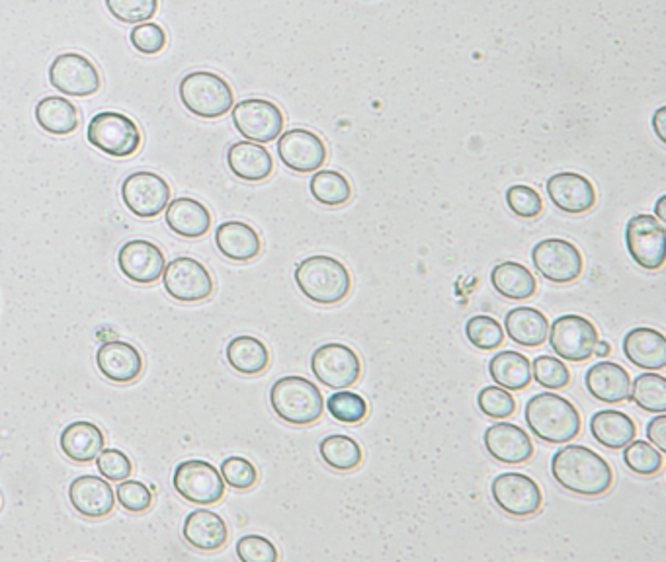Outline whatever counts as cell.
<instances>
[{
    "instance_id": "obj_5",
    "label": "cell",
    "mask_w": 666,
    "mask_h": 562,
    "mask_svg": "<svg viewBox=\"0 0 666 562\" xmlns=\"http://www.w3.org/2000/svg\"><path fill=\"white\" fill-rule=\"evenodd\" d=\"M181 102L190 114L203 120H218L231 112L235 95L227 80L210 71H194L178 86Z\"/></svg>"
},
{
    "instance_id": "obj_43",
    "label": "cell",
    "mask_w": 666,
    "mask_h": 562,
    "mask_svg": "<svg viewBox=\"0 0 666 562\" xmlns=\"http://www.w3.org/2000/svg\"><path fill=\"white\" fill-rule=\"evenodd\" d=\"M106 9L118 22L144 24L157 14L159 0H104Z\"/></svg>"
},
{
    "instance_id": "obj_18",
    "label": "cell",
    "mask_w": 666,
    "mask_h": 562,
    "mask_svg": "<svg viewBox=\"0 0 666 562\" xmlns=\"http://www.w3.org/2000/svg\"><path fill=\"white\" fill-rule=\"evenodd\" d=\"M278 157L294 172H317L326 161V147L309 129H289L278 139Z\"/></svg>"
},
{
    "instance_id": "obj_9",
    "label": "cell",
    "mask_w": 666,
    "mask_h": 562,
    "mask_svg": "<svg viewBox=\"0 0 666 562\" xmlns=\"http://www.w3.org/2000/svg\"><path fill=\"white\" fill-rule=\"evenodd\" d=\"M666 229L653 215H633L626 225V247L629 257L643 270L655 272L665 266Z\"/></svg>"
},
{
    "instance_id": "obj_29",
    "label": "cell",
    "mask_w": 666,
    "mask_h": 562,
    "mask_svg": "<svg viewBox=\"0 0 666 562\" xmlns=\"http://www.w3.org/2000/svg\"><path fill=\"white\" fill-rule=\"evenodd\" d=\"M229 171L245 182H262L274 172V159L260 143L238 141L227 151Z\"/></svg>"
},
{
    "instance_id": "obj_51",
    "label": "cell",
    "mask_w": 666,
    "mask_h": 562,
    "mask_svg": "<svg viewBox=\"0 0 666 562\" xmlns=\"http://www.w3.org/2000/svg\"><path fill=\"white\" fill-rule=\"evenodd\" d=\"M648 438L655 448L665 453L666 451V416L658 414L657 419L651 420L648 426Z\"/></svg>"
},
{
    "instance_id": "obj_54",
    "label": "cell",
    "mask_w": 666,
    "mask_h": 562,
    "mask_svg": "<svg viewBox=\"0 0 666 562\" xmlns=\"http://www.w3.org/2000/svg\"><path fill=\"white\" fill-rule=\"evenodd\" d=\"M666 196H661L657 201V208H655V213H657V220L661 223H665L666 221V211H665Z\"/></svg>"
},
{
    "instance_id": "obj_22",
    "label": "cell",
    "mask_w": 666,
    "mask_h": 562,
    "mask_svg": "<svg viewBox=\"0 0 666 562\" xmlns=\"http://www.w3.org/2000/svg\"><path fill=\"white\" fill-rule=\"evenodd\" d=\"M485 448L505 465H522L533 455L532 438L520 426L498 422L485 432Z\"/></svg>"
},
{
    "instance_id": "obj_19",
    "label": "cell",
    "mask_w": 666,
    "mask_h": 562,
    "mask_svg": "<svg viewBox=\"0 0 666 562\" xmlns=\"http://www.w3.org/2000/svg\"><path fill=\"white\" fill-rule=\"evenodd\" d=\"M547 196L557 210L581 215L594 208L596 190L592 182L577 172H557L547 180Z\"/></svg>"
},
{
    "instance_id": "obj_41",
    "label": "cell",
    "mask_w": 666,
    "mask_h": 562,
    "mask_svg": "<svg viewBox=\"0 0 666 562\" xmlns=\"http://www.w3.org/2000/svg\"><path fill=\"white\" fill-rule=\"evenodd\" d=\"M466 336L469 342L479 350H495L505 340V328L496 323L493 316H471L466 324Z\"/></svg>"
},
{
    "instance_id": "obj_48",
    "label": "cell",
    "mask_w": 666,
    "mask_h": 562,
    "mask_svg": "<svg viewBox=\"0 0 666 562\" xmlns=\"http://www.w3.org/2000/svg\"><path fill=\"white\" fill-rule=\"evenodd\" d=\"M96 467L98 473L106 478V480H112V483H120L130 478V475L134 473V465L130 458L125 455L124 451L120 449H102L98 455H96Z\"/></svg>"
},
{
    "instance_id": "obj_40",
    "label": "cell",
    "mask_w": 666,
    "mask_h": 562,
    "mask_svg": "<svg viewBox=\"0 0 666 562\" xmlns=\"http://www.w3.org/2000/svg\"><path fill=\"white\" fill-rule=\"evenodd\" d=\"M326 410L343 424H358L368 416V402L358 392L338 389L329 397Z\"/></svg>"
},
{
    "instance_id": "obj_36",
    "label": "cell",
    "mask_w": 666,
    "mask_h": 562,
    "mask_svg": "<svg viewBox=\"0 0 666 562\" xmlns=\"http://www.w3.org/2000/svg\"><path fill=\"white\" fill-rule=\"evenodd\" d=\"M319 453L323 458L324 463L334 471H354L362 463V448L356 439L344 434H334L326 436L319 444Z\"/></svg>"
},
{
    "instance_id": "obj_44",
    "label": "cell",
    "mask_w": 666,
    "mask_h": 562,
    "mask_svg": "<svg viewBox=\"0 0 666 562\" xmlns=\"http://www.w3.org/2000/svg\"><path fill=\"white\" fill-rule=\"evenodd\" d=\"M477 404L485 416L493 420L510 419L516 412L515 397L498 385L481 389L477 395Z\"/></svg>"
},
{
    "instance_id": "obj_21",
    "label": "cell",
    "mask_w": 666,
    "mask_h": 562,
    "mask_svg": "<svg viewBox=\"0 0 666 562\" xmlns=\"http://www.w3.org/2000/svg\"><path fill=\"white\" fill-rule=\"evenodd\" d=\"M96 365L108 382L132 383L144 373V358L134 344L112 340L98 348Z\"/></svg>"
},
{
    "instance_id": "obj_30",
    "label": "cell",
    "mask_w": 666,
    "mask_h": 562,
    "mask_svg": "<svg viewBox=\"0 0 666 562\" xmlns=\"http://www.w3.org/2000/svg\"><path fill=\"white\" fill-rule=\"evenodd\" d=\"M508 338L523 348H538L547 340L550 323L542 311L533 307H516L505 316Z\"/></svg>"
},
{
    "instance_id": "obj_13",
    "label": "cell",
    "mask_w": 666,
    "mask_h": 562,
    "mask_svg": "<svg viewBox=\"0 0 666 562\" xmlns=\"http://www.w3.org/2000/svg\"><path fill=\"white\" fill-rule=\"evenodd\" d=\"M125 208L141 220L161 215L171 201V186L155 172H134L122 184Z\"/></svg>"
},
{
    "instance_id": "obj_15",
    "label": "cell",
    "mask_w": 666,
    "mask_h": 562,
    "mask_svg": "<svg viewBox=\"0 0 666 562\" xmlns=\"http://www.w3.org/2000/svg\"><path fill=\"white\" fill-rule=\"evenodd\" d=\"M535 270L552 284H571L582 274V254L569 240L545 239L532 250Z\"/></svg>"
},
{
    "instance_id": "obj_12",
    "label": "cell",
    "mask_w": 666,
    "mask_h": 562,
    "mask_svg": "<svg viewBox=\"0 0 666 562\" xmlns=\"http://www.w3.org/2000/svg\"><path fill=\"white\" fill-rule=\"evenodd\" d=\"M49 85L61 95L86 98L100 90L102 78L90 59L81 53H61L49 65Z\"/></svg>"
},
{
    "instance_id": "obj_45",
    "label": "cell",
    "mask_w": 666,
    "mask_h": 562,
    "mask_svg": "<svg viewBox=\"0 0 666 562\" xmlns=\"http://www.w3.org/2000/svg\"><path fill=\"white\" fill-rule=\"evenodd\" d=\"M506 205L522 220H535L538 215H542L543 210L542 196L530 186H522V184L508 188Z\"/></svg>"
},
{
    "instance_id": "obj_6",
    "label": "cell",
    "mask_w": 666,
    "mask_h": 562,
    "mask_svg": "<svg viewBox=\"0 0 666 562\" xmlns=\"http://www.w3.org/2000/svg\"><path fill=\"white\" fill-rule=\"evenodd\" d=\"M88 143L96 147L98 151L114 157V159H125L139 151L141 147V129L135 124L132 117H127L120 112H100L96 114L88 129H86Z\"/></svg>"
},
{
    "instance_id": "obj_17",
    "label": "cell",
    "mask_w": 666,
    "mask_h": 562,
    "mask_svg": "<svg viewBox=\"0 0 666 562\" xmlns=\"http://www.w3.org/2000/svg\"><path fill=\"white\" fill-rule=\"evenodd\" d=\"M164 266H166L164 254L151 240H130L118 252L120 272L134 284L149 286L159 282Z\"/></svg>"
},
{
    "instance_id": "obj_31",
    "label": "cell",
    "mask_w": 666,
    "mask_h": 562,
    "mask_svg": "<svg viewBox=\"0 0 666 562\" xmlns=\"http://www.w3.org/2000/svg\"><path fill=\"white\" fill-rule=\"evenodd\" d=\"M591 436L602 448L624 449L638 436V426L626 412L600 410L591 419Z\"/></svg>"
},
{
    "instance_id": "obj_1",
    "label": "cell",
    "mask_w": 666,
    "mask_h": 562,
    "mask_svg": "<svg viewBox=\"0 0 666 562\" xmlns=\"http://www.w3.org/2000/svg\"><path fill=\"white\" fill-rule=\"evenodd\" d=\"M555 483L579 496H602L614 483L608 461L584 446H565L552 458Z\"/></svg>"
},
{
    "instance_id": "obj_47",
    "label": "cell",
    "mask_w": 666,
    "mask_h": 562,
    "mask_svg": "<svg viewBox=\"0 0 666 562\" xmlns=\"http://www.w3.org/2000/svg\"><path fill=\"white\" fill-rule=\"evenodd\" d=\"M221 477L235 490H248L257 485V467L245 458H227L221 463Z\"/></svg>"
},
{
    "instance_id": "obj_4",
    "label": "cell",
    "mask_w": 666,
    "mask_h": 562,
    "mask_svg": "<svg viewBox=\"0 0 666 562\" xmlns=\"http://www.w3.org/2000/svg\"><path fill=\"white\" fill-rule=\"evenodd\" d=\"M270 407L287 424L309 426L323 416V392L305 377L287 375L272 385Z\"/></svg>"
},
{
    "instance_id": "obj_52",
    "label": "cell",
    "mask_w": 666,
    "mask_h": 562,
    "mask_svg": "<svg viewBox=\"0 0 666 562\" xmlns=\"http://www.w3.org/2000/svg\"><path fill=\"white\" fill-rule=\"evenodd\" d=\"M665 115V105H663V108H658L657 114L653 115V129H655V134H657L658 141H661V143H666Z\"/></svg>"
},
{
    "instance_id": "obj_26",
    "label": "cell",
    "mask_w": 666,
    "mask_h": 562,
    "mask_svg": "<svg viewBox=\"0 0 666 562\" xmlns=\"http://www.w3.org/2000/svg\"><path fill=\"white\" fill-rule=\"evenodd\" d=\"M584 385L596 401L618 404L628 401L631 379L619 363L599 362L589 367V372L584 375Z\"/></svg>"
},
{
    "instance_id": "obj_27",
    "label": "cell",
    "mask_w": 666,
    "mask_h": 562,
    "mask_svg": "<svg viewBox=\"0 0 666 562\" xmlns=\"http://www.w3.org/2000/svg\"><path fill=\"white\" fill-rule=\"evenodd\" d=\"M215 247L233 262H250L260 254L262 240L257 230L243 221H227L215 229Z\"/></svg>"
},
{
    "instance_id": "obj_33",
    "label": "cell",
    "mask_w": 666,
    "mask_h": 562,
    "mask_svg": "<svg viewBox=\"0 0 666 562\" xmlns=\"http://www.w3.org/2000/svg\"><path fill=\"white\" fill-rule=\"evenodd\" d=\"M489 375L506 391H522L532 382V363L520 352H498L489 360Z\"/></svg>"
},
{
    "instance_id": "obj_32",
    "label": "cell",
    "mask_w": 666,
    "mask_h": 562,
    "mask_svg": "<svg viewBox=\"0 0 666 562\" xmlns=\"http://www.w3.org/2000/svg\"><path fill=\"white\" fill-rule=\"evenodd\" d=\"M36 122L49 135H71L78 129L81 115L73 102L63 96H48L36 105Z\"/></svg>"
},
{
    "instance_id": "obj_49",
    "label": "cell",
    "mask_w": 666,
    "mask_h": 562,
    "mask_svg": "<svg viewBox=\"0 0 666 562\" xmlns=\"http://www.w3.org/2000/svg\"><path fill=\"white\" fill-rule=\"evenodd\" d=\"M130 41H132V46L139 53L157 55L166 46V32L159 24H155V22H144V24H137L132 29Z\"/></svg>"
},
{
    "instance_id": "obj_10",
    "label": "cell",
    "mask_w": 666,
    "mask_h": 562,
    "mask_svg": "<svg viewBox=\"0 0 666 562\" xmlns=\"http://www.w3.org/2000/svg\"><path fill=\"white\" fill-rule=\"evenodd\" d=\"M311 372L329 389H348L360 379L362 363L346 344H323L311 355Z\"/></svg>"
},
{
    "instance_id": "obj_11",
    "label": "cell",
    "mask_w": 666,
    "mask_h": 562,
    "mask_svg": "<svg viewBox=\"0 0 666 562\" xmlns=\"http://www.w3.org/2000/svg\"><path fill=\"white\" fill-rule=\"evenodd\" d=\"M233 124L238 134L252 143L276 141L284 129V114L274 102L262 98H248L231 108Z\"/></svg>"
},
{
    "instance_id": "obj_37",
    "label": "cell",
    "mask_w": 666,
    "mask_h": 562,
    "mask_svg": "<svg viewBox=\"0 0 666 562\" xmlns=\"http://www.w3.org/2000/svg\"><path fill=\"white\" fill-rule=\"evenodd\" d=\"M311 196L329 208H338L353 198V186L348 178L336 171H317L309 184Z\"/></svg>"
},
{
    "instance_id": "obj_42",
    "label": "cell",
    "mask_w": 666,
    "mask_h": 562,
    "mask_svg": "<svg viewBox=\"0 0 666 562\" xmlns=\"http://www.w3.org/2000/svg\"><path fill=\"white\" fill-rule=\"evenodd\" d=\"M532 377L542 385L543 389L550 391H559L565 389L571 383V373L567 370V365L563 363L562 358H553V355H540L533 360Z\"/></svg>"
},
{
    "instance_id": "obj_16",
    "label": "cell",
    "mask_w": 666,
    "mask_h": 562,
    "mask_svg": "<svg viewBox=\"0 0 666 562\" xmlns=\"http://www.w3.org/2000/svg\"><path fill=\"white\" fill-rule=\"evenodd\" d=\"M491 495L501 510L516 517H528L542 510V488L522 473H503L495 477Z\"/></svg>"
},
{
    "instance_id": "obj_28",
    "label": "cell",
    "mask_w": 666,
    "mask_h": 562,
    "mask_svg": "<svg viewBox=\"0 0 666 562\" xmlns=\"http://www.w3.org/2000/svg\"><path fill=\"white\" fill-rule=\"evenodd\" d=\"M106 438L102 429L92 422H71L61 432L59 448L65 453V458L75 463H90L96 455L104 449Z\"/></svg>"
},
{
    "instance_id": "obj_25",
    "label": "cell",
    "mask_w": 666,
    "mask_h": 562,
    "mask_svg": "<svg viewBox=\"0 0 666 562\" xmlns=\"http://www.w3.org/2000/svg\"><path fill=\"white\" fill-rule=\"evenodd\" d=\"M166 227L182 239H200L211 229V213L201 201L176 198L164 208Z\"/></svg>"
},
{
    "instance_id": "obj_34",
    "label": "cell",
    "mask_w": 666,
    "mask_h": 562,
    "mask_svg": "<svg viewBox=\"0 0 666 562\" xmlns=\"http://www.w3.org/2000/svg\"><path fill=\"white\" fill-rule=\"evenodd\" d=\"M491 284L498 296L513 299V301L530 299L538 291V282L532 272L518 262H503L493 267Z\"/></svg>"
},
{
    "instance_id": "obj_2",
    "label": "cell",
    "mask_w": 666,
    "mask_h": 562,
    "mask_svg": "<svg viewBox=\"0 0 666 562\" xmlns=\"http://www.w3.org/2000/svg\"><path fill=\"white\" fill-rule=\"evenodd\" d=\"M523 419L535 438L545 444H567L581 432V414L571 401L555 392H540L526 402Z\"/></svg>"
},
{
    "instance_id": "obj_39",
    "label": "cell",
    "mask_w": 666,
    "mask_h": 562,
    "mask_svg": "<svg viewBox=\"0 0 666 562\" xmlns=\"http://www.w3.org/2000/svg\"><path fill=\"white\" fill-rule=\"evenodd\" d=\"M624 463L641 477H653L663 469V453L649 441L633 439L624 448Z\"/></svg>"
},
{
    "instance_id": "obj_3",
    "label": "cell",
    "mask_w": 666,
    "mask_h": 562,
    "mask_svg": "<svg viewBox=\"0 0 666 562\" xmlns=\"http://www.w3.org/2000/svg\"><path fill=\"white\" fill-rule=\"evenodd\" d=\"M296 284L317 305H336L350 294L353 277L341 260L317 254L297 264Z\"/></svg>"
},
{
    "instance_id": "obj_53",
    "label": "cell",
    "mask_w": 666,
    "mask_h": 562,
    "mask_svg": "<svg viewBox=\"0 0 666 562\" xmlns=\"http://www.w3.org/2000/svg\"><path fill=\"white\" fill-rule=\"evenodd\" d=\"M609 350H612V348H609L608 342H600L599 340V342L594 344L592 355H596V358H604V360H606V358L609 355Z\"/></svg>"
},
{
    "instance_id": "obj_50",
    "label": "cell",
    "mask_w": 666,
    "mask_h": 562,
    "mask_svg": "<svg viewBox=\"0 0 666 562\" xmlns=\"http://www.w3.org/2000/svg\"><path fill=\"white\" fill-rule=\"evenodd\" d=\"M237 557L243 562H276L274 544L262 535H245L237 541Z\"/></svg>"
},
{
    "instance_id": "obj_8",
    "label": "cell",
    "mask_w": 666,
    "mask_h": 562,
    "mask_svg": "<svg viewBox=\"0 0 666 562\" xmlns=\"http://www.w3.org/2000/svg\"><path fill=\"white\" fill-rule=\"evenodd\" d=\"M172 485L184 500L198 505L220 502L227 486L221 477L220 469L201 459H188L174 469Z\"/></svg>"
},
{
    "instance_id": "obj_20",
    "label": "cell",
    "mask_w": 666,
    "mask_h": 562,
    "mask_svg": "<svg viewBox=\"0 0 666 562\" xmlns=\"http://www.w3.org/2000/svg\"><path fill=\"white\" fill-rule=\"evenodd\" d=\"M69 502L75 508V512L88 520H100L112 514L115 492L106 478L83 475L69 486Z\"/></svg>"
},
{
    "instance_id": "obj_46",
    "label": "cell",
    "mask_w": 666,
    "mask_h": 562,
    "mask_svg": "<svg viewBox=\"0 0 666 562\" xmlns=\"http://www.w3.org/2000/svg\"><path fill=\"white\" fill-rule=\"evenodd\" d=\"M115 502L134 514H144L152 504V492L149 486L139 483V480H120L118 490H115Z\"/></svg>"
},
{
    "instance_id": "obj_23",
    "label": "cell",
    "mask_w": 666,
    "mask_h": 562,
    "mask_svg": "<svg viewBox=\"0 0 666 562\" xmlns=\"http://www.w3.org/2000/svg\"><path fill=\"white\" fill-rule=\"evenodd\" d=\"M624 353L636 367L661 372L666 367L665 334L648 326L633 328L624 338Z\"/></svg>"
},
{
    "instance_id": "obj_38",
    "label": "cell",
    "mask_w": 666,
    "mask_h": 562,
    "mask_svg": "<svg viewBox=\"0 0 666 562\" xmlns=\"http://www.w3.org/2000/svg\"><path fill=\"white\" fill-rule=\"evenodd\" d=\"M629 399L636 402L641 410H648V412H653V414H665V377L651 372L638 375L636 382H631V387H629Z\"/></svg>"
},
{
    "instance_id": "obj_14",
    "label": "cell",
    "mask_w": 666,
    "mask_h": 562,
    "mask_svg": "<svg viewBox=\"0 0 666 562\" xmlns=\"http://www.w3.org/2000/svg\"><path fill=\"white\" fill-rule=\"evenodd\" d=\"M550 344L557 358L567 362H584L599 342L596 326L581 315H563L550 326Z\"/></svg>"
},
{
    "instance_id": "obj_35",
    "label": "cell",
    "mask_w": 666,
    "mask_h": 562,
    "mask_svg": "<svg viewBox=\"0 0 666 562\" xmlns=\"http://www.w3.org/2000/svg\"><path fill=\"white\" fill-rule=\"evenodd\" d=\"M227 362L240 375H258L270 363L267 344L255 336H237L227 344Z\"/></svg>"
},
{
    "instance_id": "obj_24",
    "label": "cell",
    "mask_w": 666,
    "mask_h": 562,
    "mask_svg": "<svg viewBox=\"0 0 666 562\" xmlns=\"http://www.w3.org/2000/svg\"><path fill=\"white\" fill-rule=\"evenodd\" d=\"M184 541L198 551H218L227 544L229 529L225 520L211 510H194L182 525Z\"/></svg>"
},
{
    "instance_id": "obj_7",
    "label": "cell",
    "mask_w": 666,
    "mask_h": 562,
    "mask_svg": "<svg viewBox=\"0 0 666 562\" xmlns=\"http://www.w3.org/2000/svg\"><path fill=\"white\" fill-rule=\"evenodd\" d=\"M164 291L178 303H200L213 294L210 270L194 258H174L162 272Z\"/></svg>"
}]
</instances>
